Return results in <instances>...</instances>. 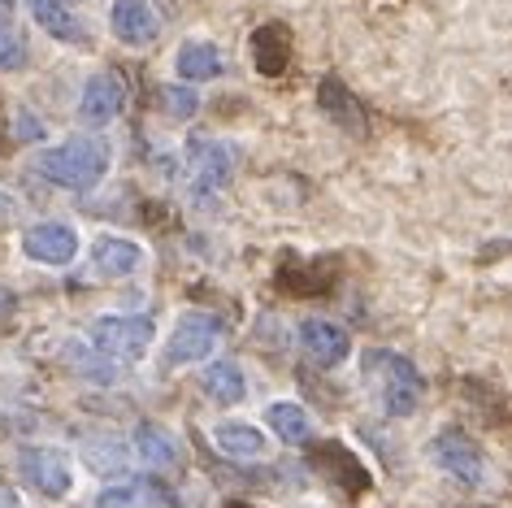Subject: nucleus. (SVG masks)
I'll use <instances>...</instances> for the list:
<instances>
[{
    "instance_id": "obj_1",
    "label": "nucleus",
    "mask_w": 512,
    "mask_h": 508,
    "mask_svg": "<svg viewBox=\"0 0 512 508\" xmlns=\"http://www.w3.org/2000/svg\"><path fill=\"white\" fill-rule=\"evenodd\" d=\"M35 174L66 192H96L109 174V144L100 135H70L35 157Z\"/></svg>"
},
{
    "instance_id": "obj_2",
    "label": "nucleus",
    "mask_w": 512,
    "mask_h": 508,
    "mask_svg": "<svg viewBox=\"0 0 512 508\" xmlns=\"http://www.w3.org/2000/svg\"><path fill=\"white\" fill-rule=\"evenodd\" d=\"M365 383L374 387L387 417H413L421 409V396H426V378L417 365L387 348L365 352Z\"/></svg>"
},
{
    "instance_id": "obj_3",
    "label": "nucleus",
    "mask_w": 512,
    "mask_h": 508,
    "mask_svg": "<svg viewBox=\"0 0 512 508\" xmlns=\"http://www.w3.org/2000/svg\"><path fill=\"white\" fill-rule=\"evenodd\" d=\"M235 174V152L217 139H191L187 144V196L196 205H213L217 192Z\"/></svg>"
},
{
    "instance_id": "obj_4",
    "label": "nucleus",
    "mask_w": 512,
    "mask_h": 508,
    "mask_svg": "<svg viewBox=\"0 0 512 508\" xmlns=\"http://www.w3.org/2000/svg\"><path fill=\"white\" fill-rule=\"evenodd\" d=\"M152 335H157L152 317H139V313H109L92 326V344L118 365L144 357L152 348Z\"/></svg>"
},
{
    "instance_id": "obj_5",
    "label": "nucleus",
    "mask_w": 512,
    "mask_h": 508,
    "mask_svg": "<svg viewBox=\"0 0 512 508\" xmlns=\"http://www.w3.org/2000/svg\"><path fill=\"white\" fill-rule=\"evenodd\" d=\"M217 344H222V322H217L213 313H183L174 322L170 344H165V361H170V365L209 361Z\"/></svg>"
},
{
    "instance_id": "obj_6",
    "label": "nucleus",
    "mask_w": 512,
    "mask_h": 508,
    "mask_svg": "<svg viewBox=\"0 0 512 508\" xmlns=\"http://www.w3.org/2000/svg\"><path fill=\"white\" fill-rule=\"evenodd\" d=\"M430 456L443 474H452L456 482H465V487H482L486 482V456L465 430H439L430 443Z\"/></svg>"
},
{
    "instance_id": "obj_7",
    "label": "nucleus",
    "mask_w": 512,
    "mask_h": 508,
    "mask_svg": "<svg viewBox=\"0 0 512 508\" xmlns=\"http://www.w3.org/2000/svg\"><path fill=\"white\" fill-rule=\"evenodd\" d=\"M18 469L48 500H61V495H70V487H74V465L61 448H27L18 456Z\"/></svg>"
},
{
    "instance_id": "obj_8",
    "label": "nucleus",
    "mask_w": 512,
    "mask_h": 508,
    "mask_svg": "<svg viewBox=\"0 0 512 508\" xmlns=\"http://www.w3.org/2000/svg\"><path fill=\"white\" fill-rule=\"evenodd\" d=\"M22 252L35 265H48V270H61L79 257V235L70 231L66 222H31L22 231Z\"/></svg>"
},
{
    "instance_id": "obj_9",
    "label": "nucleus",
    "mask_w": 512,
    "mask_h": 508,
    "mask_svg": "<svg viewBox=\"0 0 512 508\" xmlns=\"http://www.w3.org/2000/svg\"><path fill=\"white\" fill-rule=\"evenodd\" d=\"M300 348L304 357L322 370H335L339 361H348L352 352V335L339 322H326V317H304L300 322Z\"/></svg>"
},
{
    "instance_id": "obj_10",
    "label": "nucleus",
    "mask_w": 512,
    "mask_h": 508,
    "mask_svg": "<svg viewBox=\"0 0 512 508\" xmlns=\"http://www.w3.org/2000/svg\"><path fill=\"white\" fill-rule=\"evenodd\" d=\"M122 109H126V83H122V74L100 70V74H92V79L83 83L79 118H83L87 126H105V122L118 118Z\"/></svg>"
},
{
    "instance_id": "obj_11",
    "label": "nucleus",
    "mask_w": 512,
    "mask_h": 508,
    "mask_svg": "<svg viewBox=\"0 0 512 508\" xmlns=\"http://www.w3.org/2000/svg\"><path fill=\"white\" fill-rule=\"evenodd\" d=\"M109 31L131 48H148L161 35V18L148 0H113L109 5Z\"/></svg>"
},
{
    "instance_id": "obj_12",
    "label": "nucleus",
    "mask_w": 512,
    "mask_h": 508,
    "mask_svg": "<svg viewBox=\"0 0 512 508\" xmlns=\"http://www.w3.org/2000/svg\"><path fill=\"white\" fill-rule=\"evenodd\" d=\"M35 27L44 35H53V40L70 44V48H87L92 44V31H87V22L79 18V9H70L66 0H27Z\"/></svg>"
},
{
    "instance_id": "obj_13",
    "label": "nucleus",
    "mask_w": 512,
    "mask_h": 508,
    "mask_svg": "<svg viewBox=\"0 0 512 508\" xmlns=\"http://www.w3.org/2000/svg\"><path fill=\"white\" fill-rule=\"evenodd\" d=\"M92 265L100 278H131L144 270V248L135 239H118V235H100L92 244Z\"/></svg>"
},
{
    "instance_id": "obj_14",
    "label": "nucleus",
    "mask_w": 512,
    "mask_h": 508,
    "mask_svg": "<svg viewBox=\"0 0 512 508\" xmlns=\"http://www.w3.org/2000/svg\"><path fill=\"white\" fill-rule=\"evenodd\" d=\"M291 61V35L278 22H265L261 31H252V66L265 74V79H278Z\"/></svg>"
},
{
    "instance_id": "obj_15",
    "label": "nucleus",
    "mask_w": 512,
    "mask_h": 508,
    "mask_svg": "<svg viewBox=\"0 0 512 508\" xmlns=\"http://www.w3.org/2000/svg\"><path fill=\"white\" fill-rule=\"evenodd\" d=\"M222 48L209 44V40H187L183 48L174 53V70H178V79L183 83H209L222 74Z\"/></svg>"
},
{
    "instance_id": "obj_16",
    "label": "nucleus",
    "mask_w": 512,
    "mask_h": 508,
    "mask_svg": "<svg viewBox=\"0 0 512 508\" xmlns=\"http://www.w3.org/2000/svg\"><path fill=\"white\" fill-rule=\"evenodd\" d=\"M317 100H322L326 118L335 122V126H343V131H352V135L365 131V109H361V100H356L348 87L335 79V74H330V79H322V87H317Z\"/></svg>"
},
{
    "instance_id": "obj_17",
    "label": "nucleus",
    "mask_w": 512,
    "mask_h": 508,
    "mask_svg": "<svg viewBox=\"0 0 512 508\" xmlns=\"http://www.w3.org/2000/svg\"><path fill=\"white\" fill-rule=\"evenodd\" d=\"M213 448L235 456V461H252V456H265V435L248 422H217L213 426Z\"/></svg>"
},
{
    "instance_id": "obj_18",
    "label": "nucleus",
    "mask_w": 512,
    "mask_h": 508,
    "mask_svg": "<svg viewBox=\"0 0 512 508\" xmlns=\"http://www.w3.org/2000/svg\"><path fill=\"white\" fill-rule=\"evenodd\" d=\"M135 456L152 469H170V465H178V439L165 426L144 422L135 430Z\"/></svg>"
},
{
    "instance_id": "obj_19",
    "label": "nucleus",
    "mask_w": 512,
    "mask_h": 508,
    "mask_svg": "<svg viewBox=\"0 0 512 508\" xmlns=\"http://www.w3.org/2000/svg\"><path fill=\"white\" fill-rule=\"evenodd\" d=\"M265 422H270V430L278 439L296 443V448H304V443L313 439V422H309V413H304L296 400H274L270 409H265Z\"/></svg>"
},
{
    "instance_id": "obj_20",
    "label": "nucleus",
    "mask_w": 512,
    "mask_h": 508,
    "mask_svg": "<svg viewBox=\"0 0 512 508\" xmlns=\"http://www.w3.org/2000/svg\"><path fill=\"white\" fill-rule=\"evenodd\" d=\"M61 361H66L74 374H83L87 383H113V378L122 374V370H118V361H109L96 344H92V348H83L79 339H70V344L61 348Z\"/></svg>"
},
{
    "instance_id": "obj_21",
    "label": "nucleus",
    "mask_w": 512,
    "mask_h": 508,
    "mask_svg": "<svg viewBox=\"0 0 512 508\" xmlns=\"http://www.w3.org/2000/svg\"><path fill=\"white\" fill-rule=\"evenodd\" d=\"M204 396L217 400V404H239L248 396V383H243V370L235 361H213L204 370Z\"/></svg>"
},
{
    "instance_id": "obj_22",
    "label": "nucleus",
    "mask_w": 512,
    "mask_h": 508,
    "mask_svg": "<svg viewBox=\"0 0 512 508\" xmlns=\"http://www.w3.org/2000/svg\"><path fill=\"white\" fill-rule=\"evenodd\" d=\"M96 508H165L152 482H113L96 495Z\"/></svg>"
},
{
    "instance_id": "obj_23",
    "label": "nucleus",
    "mask_w": 512,
    "mask_h": 508,
    "mask_svg": "<svg viewBox=\"0 0 512 508\" xmlns=\"http://www.w3.org/2000/svg\"><path fill=\"white\" fill-rule=\"evenodd\" d=\"M83 465L92 469V474H122L126 469V448L118 439H92L83 448Z\"/></svg>"
},
{
    "instance_id": "obj_24",
    "label": "nucleus",
    "mask_w": 512,
    "mask_h": 508,
    "mask_svg": "<svg viewBox=\"0 0 512 508\" xmlns=\"http://www.w3.org/2000/svg\"><path fill=\"white\" fill-rule=\"evenodd\" d=\"M161 105L170 109V118H196L200 96L191 92V83H165L161 87Z\"/></svg>"
},
{
    "instance_id": "obj_25",
    "label": "nucleus",
    "mask_w": 512,
    "mask_h": 508,
    "mask_svg": "<svg viewBox=\"0 0 512 508\" xmlns=\"http://www.w3.org/2000/svg\"><path fill=\"white\" fill-rule=\"evenodd\" d=\"M27 66V44L14 27H0V70H18Z\"/></svg>"
},
{
    "instance_id": "obj_26",
    "label": "nucleus",
    "mask_w": 512,
    "mask_h": 508,
    "mask_svg": "<svg viewBox=\"0 0 512 508\" xmlns=\"http://www.w3.org/2000/svg\"><path fill=\"white\" fill-rule=\"evenodd\" d=\"M9 317H14V291H9V287H0V326H5Z\"/></svg>"
},
{
    "instance_id": "obj_27",
    "label": "nucleus",
    "mask_w": 512,
    "mask_h": 508,
    "mask_svg": "<svg viewBox=\"0 0 512 508\" xmlns=\"http://www.w3.org/2000/svg\"><path fill=\"white\" fill-rule=\"evenodd\" d=\"M18 18V0H0V27H14Z\"/></svg>"
},
{
    "instance_id": "obj_28",
    "label": "nucleus",
    "mask_w": 512,
    "mask_h": 508,
    "mask_svg": "<svg viewBox=\"0 0 512 508\" xmlns=\"http://www.w3.org/2000/svg\"><path fill=\"white\" fill-rule=\"evenodd\" d=\"M0 508H22V500H18V491L9 487V482H0Z\"/></svg>"
},
{
    "instance_id": "obj_29",
    "label": "nucleus",
    "mask_w": 512,
    "mask_h": 508,
    "mask_svg": "<svg viewBox=\"0 0 512 508\" xmlns=\"http://www.w3.org/2000/svg\"><path fill=\"white\" fill-rule=\"evenodd\" d=\"M9 218H14V196L0 192V222H9Z\"/></svg>"
},
{
    "instance_id": "obj_30",
    "label": "nucleus",
    "mask_w": 512,
    "mask_h": 508,
    "mask_svg": "<svg viewBox=\"0 0 512 508\" xmlns=\"http://www.w3.org/2000/svg\"><path fill=\"white\" fill-rule=\"evenodd\" d=\"M226 508H248V504H226Z\"/></svg>"
}]
</instances>
